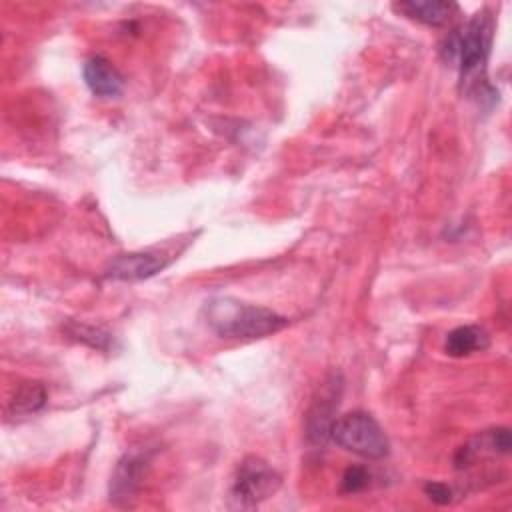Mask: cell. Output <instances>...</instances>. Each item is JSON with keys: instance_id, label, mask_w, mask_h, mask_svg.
Wrapping results in <instances>:
<instances>
[{"instance_id": "1", "label": "cell", "mask_w": 512, "mask_h": 512, "mask_svg": "<svg viewBox=\"0 0 512 512\" xmlns=\"http://www.w3.org/2000/svg\"><path fill=\"white\" fill-rule=\"evenodd\" d=\"M202 318L206 326L220 338L254 340L288 326L286 316L230 296L210 298L202 308Z\"/></svg>"}, {"instance_id": "2", "label": "cell", "mask_w": 512, "mask_h": 512, "mask_svg": "<svg viewBox=\"0 0 512 512\" xmlns=\"http://www.w3.org/2000/svg\"><path fill=\"white\" fill-rule=\"evenodd\" d=\"M492 44V18L482 10L464 26L452 30L442 46L446 62L458 66L462 80H472L484 68Z\"/></svg>"}, {"instance_id": "3", "label": "cell", "mask_w": 512, "mask_h": 512, "mask_svg": "<svg viewBox=\"0 0 512 512\" xmlns=\"http://www.w3.org/2000/svg\"><path fill=\"white\" fill-rule=\"evenodd\" d=\"M330 440L340 448L368 460H380L390 450L384 430L366 412H348L336 418L330 428Z\"/></svg>"}, {"instance_id": "4", "label": "cell", "mask_w": 512, "mask_h": 512, "mask_svg": "<svg viewBox=\"0 0 512 512\" xmlns=\"http://www.w3.org/2000/svg\"><path fill=\"white\" fill-rule=\"evenodd\" d=\"M280 488L278 472L258 456H248L236 468L230 498L238 508L258 506Z\"/></svg>"}, {"instance_id": "5", "label": "cell", "mask_w": 512, "mask_h": 512, "mask_svg": "<svg viewBox=\"0 0 512 512\" xmlns=\"http://www.w3.org/2000/svg\"><path fill=\"white\" fill-rule=\"evenodd\" d=\"M342 394V380L338 374L328 376L312 398V404L306 412V438L314 444H324L330 438V428L334 424V414L338 410Z\"/></svg>"}, {"instance_id": "6", "label": "cell", "mask_w": 512, "mask_h": 512, "mask_svg": "<svg viewBox=\"0 0 512 512\" xmlns=\"http://www.w3.org/2000/svg\"><path fill=\"white\" fill-rule=\"evenodd\" d=\"M170 264V258L160 252H130L114 258L106 268V278L120 282H138L152 278Z\"/></svg>"}, {"instance_id": "7", "label": "cell", "mask_w": 512, "mask_h": 512, "mask_svg": "<svg viewBox=\"0 0 512 512\" xmlns=\"http://www.w3.org/2000/svg\"><path fill=\"white\" fill-rule=\"evenodd\" d=\"M82 74L90 92L100 98H114L120 96L124 90L122 74L102 56L88 58L82 68Z\"/></svg>"}, {"instance_id": "8", "label": "cell", "mask_w": 512, "mask_h": 512, "mask_svg": "<svg viewBox=\"0 0 512 512\" xmlns=\"http://www.w3.org/2000/svg\"><path fill=\"white\" fill-rule=\"evenodd\" d=\"M146 464H148L146 452L124 454V458L116 464V470H114L112 480H110V498L112 500L130 498L142 482V474H144Z\"/></svg>"}, {"instance_id": "9", "label": "cell", "mask_w": 512, "mask_h": 512, "mask_svg": "<svg viewBox=\"0 0 512 512\" xmlns=\"http://www.w3.org/2000/svg\"><path fill=\"white\" fill-rule=\"evenodd\" d=\"M394 8L416 20V22H422L426 26H442L446 24L452 14L456 12V4L454 2H438V0H424V2H400V4H394Z\"/></svg>"}, {"instance_id": "10", "label": "cell", "mask_w": 512, "mask_h": 512, "mask_svg": "<svg viewBox=\"0 0 512 512\" xmlns=\"http://www.w3.org/2000/svg\"><path fill=\"white\" fill-rule=\"evenodd\" d=\"M488 344H490V338H488L484 328L474 326V324H466V326H458L452 332H448L446 342H444V350H446L448 356L460 358V356H468L472 352L486 350Z\"/></svg>"}, {"instance_id": "11", "label": "cell", "mask_w": 512, "mask_h": 512, "mask_svg": "<svg viewBox=\"0 0 512 512\" xmlns=\"http://www.w3.org/2000/svg\"><path fill=\"white\" fill-rule=\"evenodd\" d=\"M46 404V390L38 382H24L16 388L12 398L8 400V414L12 416H28L38 412Z\"/></svg>"}, {"instance_id": "12", "label": "cell", "mask_w": 512, "mask_h": 512, "mask_svg": "<svg viewBox=\"0 0 512 512\" xmlns=\"http://www.w3.org/2000/svg\"><path fill=\"white\" fill-rule=\"evenodd\" d=\"M68 334L72 338H76L78 342H84L92 348H98V350H108L112 346V336L108 332H104L102 328H96V326H86V324H72L68 328Z\"/></svg>"}, {"instance_id": "13", "label": "cell", "mask_w": 512, "mask_h": 512, "mask_svg": "<svg viewBox=\"0 0 512 512\" xmlns=\"http://www.w3.org/2000/svg\"><path fill=\"white\" fill-rule=\"evenodd\" d=\"M370 484V472L364 466H350L342 476V490L348 494L360 492Z\"/></svg>"}, {"instance_id": "14", "label": "cell", "mask_w": 512, "mask_h": 512, "mask_svg": "<svg viewBox=\"0 0 512 512\" xmlns=\"http://www.w3.org/2000/svg\"><path fill=\"white\" fill-rule=\"evenodd\" d=\"M424 492L436 504H448L452 500V490L442 482H428L424 486Z\"/></svg>"}]
</instances>
